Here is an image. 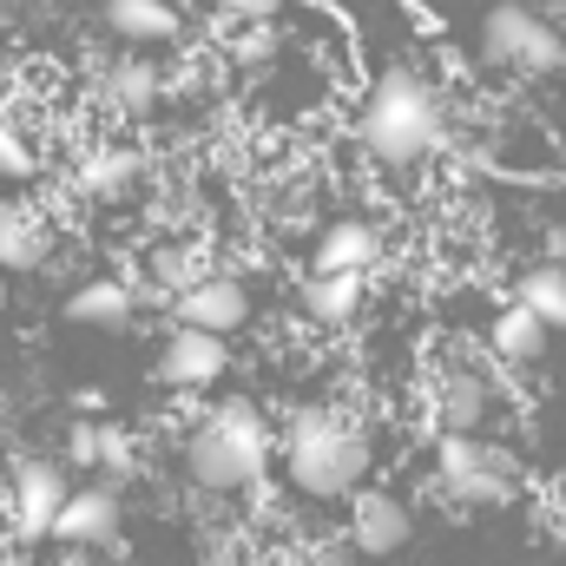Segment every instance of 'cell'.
<instances>
[{
	"label": "cell",
	"mask_w": 566,
	"mask_h": 566,
	"mask_svg": "<svg viewBox=\"0 0 566 566\" xmlns=\"http://www.w3.org/2000/svg\"><path fill=\"white\" fill-rule=\"evenodd\" d=\"M356 139L376 165H422L428 151L441 145V93L428 86L416 66H389L369 99H363V119H356Z\"/></svg>",
	"instance_id": "3"
},
{
	"label": "cell",
	"mask_w": 566,
	"mask_h": 566,
	"mask_svg": "<svg viewBox=\"0 0 566 566\" xmlns=\"http://www.w3.org/2000/svg\"><path fill=\"white\" fill-rule=\"evenodd\" d=\"M66 501H73V481H66L60 461H40V454L13 461V474H7V527L20 541H53V521H60Z\"/></svg>",
	"instance_id": "6"
},
{
	"label": "cell",
	"mask_w": 566,
	"mask_h": 566,
	"mask_svg": "<svg viewBox=\"0 0 566 566\" xmlns=\"http://www.w3.org/2000/svg\"><path fill=\"white\" fill-rule=\"evenodd\" d=\"M171 323H191V329H218V336H238L244 323H251V290L238 277H211L191 283V290H178L171 296Z\"/></svg>",
	"instance_id": "8"
},
{
	"label": "cell",
	"mask_w": 566,
	"mask_h": 566,
	"mask_svg": "<svg viewBox=\"0 0 566 566\" xmlns=\"http://www.w3.org/2000/svg\"><path fill=\"white\" fill-rule=\"evenodd\" d=\"M271 454H277V434L264 422V409L251 396H231V402H211L198 416L191 441H185V474L205 494H244L264 481Z\"/></svg>",
	"instance_id": "1"
},
{
	"label": "cell",
	"mask_w": 566,
	"mask_h": 566,
	"mask_svg": "<svg viewBox=\"0 0 566 566\" xmlns=\"http://www.w3.org/2000/svg\"><path fill=\"white\" fill-rule=\"evenodd\" d=\"M434 422L454 428V434H474V428L488 422V389H481L474 376H448V382L434 389Z\"/></svg>",
	"instance_id": "17"
},
{
	"label": "cell",
	"mask_w": 566,
	"mask_h": 566,
	"mask_svg": "<svg viewBox=\"0 0 566 566\" xmlns=\"http://www.w3.org/2000/svg\"><path fill=\"white\" fill-rule=\"evenodd\" d=\"M283 474L310 501H343L369 474V434L343 409H303L283 428Z\"/></svg>",
	"instance_id": "2"
},
{
	"label": "cell",
	"mask_w": 566,
	"mask_h": 566,
	"mask_svg": "<svg viewBox=\"0 0 566 566\" xmlns=\"http://www.w3.org/2000/svg\"><path fill=\"white\" fill-rule=\"evenodd\" d=\"M527 310H541L554 329H566V271L560 264H534L527 277H521V290H514Z\"/></svg>",
	"instance_id": "20"
},
{
	"label": "cell",
	"mask_w": 566,
	"mask_h": 566,
	"mask_svg": "<svg viewBox=\"0 0 566 566\" xmlns=\"http://www.w3.org/2000/svg\"><path fill=\"white\" fill-rule=\"evenodd\" d=\"M211 277V258H205V244H158L151 251V283L165 290V296H178V290H191V283Z\"/></svg>",
	"instance_id": "18"
},
{
	"label": "cell",
	"mask_w": 566,
	"mask_h": 566,
	"mask_svg": "<svg viewBox=\"0 0 566 566\" xmlns=\"http://www.w3.org/2000/svg\"><path fill=\"white\" fill-rule=\"evenodd\" d=\"M316 566H349V547H329V541H323V547H316Z\"/></svg>",
	"instance_id": "27"
},
{
	"label": "cell",
	"mask_w": 566,
	"mask_h": 566,
	"mask_svg": "<svg viewBox=\"0 0 566 566\" xmlns=\"http://www.w3.org/2000/svg\"><path fill=\"white\" fill-rule=\"evenodd\" d=\"M481 53H488L494 66H514V73H554L566 60L560 33H554L534 7H521V0H501V7L481 20Z\"/></svg>",
	"instance_id": "5"
},
{
	"label": "cell",
	"mask_w": 566,
	"mask_h": 566,
	"mask_svg": "<svg viewBox=\"0 0 566 566\" xmlns=\"http://www.w3.org/2000/svg\"><path fill=\"white\" fill-rule=\"evenodd\" d=\"M547 329H554V323H547L541 310H527V303L514 296V303H507V310L494 316V329H488V336H494V356H501V363L527 369V363H541V356H547Z\"/></svg>",
	"instance_id": "12"
},
{
	"label": "cell",
	"mask_w": 566,
	"mask_h": 566,
	"mask_svg": "<svg viewBox=\"0 0 566 566\" xmlns=\"http://www.w3.org/2000/svg\"><path fill=\"white\" fill-rule=\"evenodd\" d=\"M271 53H277V27H271V20H251V27L231 40V60H238V66H258V60H271Z\"/></svg>",
	"instance_id": "22"
},
{
	"label": "cell",
	"mask_w": 566,
	"mask_h": 566,
	"mask_svg": "<svg viewBox=\"0 0 566 566\" xmlns=\"http://www.w3.org/2000/svg\"><path fill=\"white\" fill-rule=\"evenodd\" d=\"M409 534H416V521H409V507L396 494H356V514H349V547L356 554L389 560V554L409 547Z\"/></svg>",
	"instance_id": "9"
},
{
	"label": "cell",
	"mask_w": 566,
	"mask_h": 566,
	"mask_svg": "<svg viewBox=\"0 0 566 566\" xmlns=\"http://www.w3.org/2000/svg\"><path fill=\"white\" fill-rule=\"evenodd\" d=\"M231 369V336L218 329H191V323H171L165 349H158V382L165 389H218Z\"/></svg>",
	"instance_id": "7"
},
{
	"label": "cell",
	"mask_w": 566,
	"mask_h": 566,
	"mask_svg": "<svg viewBox=\"0 0 566 566\" xmlns=\"http://www.w3.org/2000/svg\"><path fill=\"white\" fill-rule=\"evenodd\" d=\"M224 7H231L238 20H271V13H277L283 0H224Z\"/></svg>",
	"instance_id": "26"
},
{
	"label": "cell",
	"mask_w": 566,
	"mask_h": 566,
	"mask_svg": "<svg viewBox=\"0 0 566 566\" xmlns=\"http://www.w3.org/2000/svg\"><path fill=\"white\" fill-rule=\"evenodd\" d=\"M119 521H126V507H119L113 488H80V494L60 507L53 541H66V547H113V541H119Z\"/></svg>",
	"instance_id": "10"
},
{
	"label": "cell",
	"mask_w": 566,
	"mask_h": 566,
	"mask_svg": "<svg viewBox=\"0 0 566 566\" xmlns=\"http://www.w3.org/2000/svg\"><path fill=\"white\" fill-rule=\"evenodd\" d=\"M0 178H33V151L13 126H0Z\"/></svg>",
	"instance_id": "25"
},
{
	"label": "cell",
	"mask_w": 566,
	"mask_h": 566,
	"mask_svg": "<svg viewBox=\"0 0 566 566\" xmlns=\"http://www.w3.org/2000/svg\"><path fill=\"white\" fill-rule=\"evenodd\" d=\"M106 27L126 46H158V40H178V7L171 0H106Z\"/></svg>",
	"instance_id": "14"
},
{
	"label": "cell",
	"mask_w": 566,
	"mask_h": 566,
	"mask_svg": "<svg viewBox=\"0 0 566 566\" xmlns=\"http://www.w3.org/2000/svg\"><path fill=\"white\" fill-rule=\"evenodd\" d=\"M363 296H369L363 271H316V277L303 283V310L316 323H349L363 310Z\"/></svg>",
	"instance_id": "16"
},
{
	"label": "cell",
	"mask_w": 566,
	"mask_h": 566,
	"mask_svg": "<svg viewBox=\"0 0 566 566\" xmlns=\"http://www.w3.org/2000/svg\"><path fill=\"white\" fill-rule=\"evenodd\" d=\"M382 258V238H376V224H363V218H336L323 238H316V271H369Z\"/></svg>",
	"instance_id": "13"
},
{
	"label": "cell",
	"mask_w": 566,
	"mask_h": 566,
	"mask_svg": "<svg viewBox=\"0 0 566 566\" xmlns=\"http://www.w3.org/2000/svg\"><path fill=\"white\" fill-rule=\"evenodd\" d=\"M133 468V434L119 422H99V474H126Z\"/></svg>",
	"instance_id": "23"
},
{
	"label": "cell",
	"mask_w": 566,
	"mask_h": 566,
	"mask_svg": "<svg viewBox=\"0 0 566 566\" xmlns=\"http://www.w3.org/2000/svg\"><path fill=\"white\" fill-rule=\"evenodd\" d=\"M66 461L99 474V422H73L66 428Z\"/></svg>",
	"instance_id": "24"
},
{
	"label": "cell",
	"mask_w": 566,
	"mask_h": 566,
	"mask_svg": "<svg viewBox=\"0 0 566 566\" xmlns=\"http://www.w3.org/2000/svg\"><path fill=\"white\" fill-rule=\"evenodd\" d=\"M133 178H139V158L119 151V145H113V151H93V158L80 165V191H86V198H119Z\"/></svg>",
	"instance_id": "19"
},
{
	"label": "cell",
	"mask_w": 566,
	"mask_h": 566,
	"mask_svg": "<svg viewBox=\"0 0 566 566\" xmlns=\"http://www.w3.org/2000/svg\"><path fill=\"white\" fill-rule=\"evenodd\" d=\"M46 251H53L46 218L27 211V205H7L0 211V264L7 271H33V264H46Z\"/></svg>",
	"instance_id": "15"
},
{
	"label": "cell",
	"mask_w": 566,
	"mask_h": 566,
	"mask_svg": "<svg viewBox=\"0 0 566 566\" xmlns=\"http://www.w3.org/2000/svg\"><path fill=\"white\" fill-rule=\"evenodd\" d=\"M133 316H139V296H133V283H119V277L80 283L66 296V323H80V329H126Z\"/></svg>",
	"instance_id": "11"
},
{
	"label": "cell",
	"mask_w": 566,
	"mask_h": 566,
	"mask_svg": "<svg viewBox=\"0 0 566 566\" xmlns=\"http://www.w3.org/2000/svg\"><path fill=\"white\" fill-rule=\"evenodd\" d=\"M434 494H448L454 507H507L514 501V454L488 448L481 434L441 428V441H434Z\"/></svg>",
	"instance_id": "4"
},
{
	"label": "cell",
	"mask_w": 566,
	"mask_h": 566,
	"mask_svg": "<svg viewBox=\"0 0 566 566\" xmlns=\"http://www.w3.org/2000/svg\"><path fill=\"white\" fill-rule=\"evenodd\" d=\"M106 99H113L119 113H145V106L158 99V73H151V66H139V60L113 66V73H106Z\"/></svg>",
	"instance_id": "21"
}]
</instances>
